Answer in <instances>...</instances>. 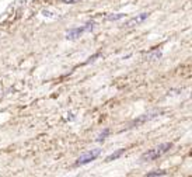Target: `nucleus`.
Segmentation results:
<instances>
[{
	"instance_id": "1a4fd4ad",
	"label": "nucleus",
	"mask_w": 192,
	"mask_h": 177,
	"mask_svg": "<svg viewBox=\"0 0 192 177\" xmlns=\"http://www.w3.org/2000/svg\"><path fill=\"white\" fill-rule=\"evenodd\" d=\"M167 173L165 172H150V173H147V177H154V176H165Z\"/></svg>"
},
{
	"instance_id": "20e7f679",
	"label": "nucleus",
	"mask_w": 192,
	"mask_h": 177,
	"mask_svg": "<svg viewBox=\"0 0 192 177\" xmlns=\"http://www.w3.org/2000/svg\"><path fill=\"white\" fill-rule=\"evenodd\" d=\"M149 17V14L147 13H142L140 16H138V17H133L132 20H129L128 23H126V25L128 27H132V25H138V24H140V23H143L144 20Z\"/></svg>"
},
{
	"instance_id": "f03ea898",
	"label": "nucleus",
	"mask_w": 192,
	"mask_h": 177,
	"mask_svg": "<svg viewBox=\"0 0 192 177\" xmlns=\"http://www.w3.org/2000/svg\"><path fill=\"white\" fill-rule=\"evenodd\" d=\"M93 27H94V23H87L86 27L69 30V31L66 32V38H67V39H76V38H79L84 31H90V30H93Z\"/></svg>"
},
{
	"instance_id": "423d86ee",
	"label": "nucleus",
	"mask_w": 192,
	"mask_h": 177,
	"mask_svg": "<svg viewBox=\"0 0 192 177\" xmlns=\"http://www.w3.org/2000/svg\"><path fill=\"white\" fill-rule=\"evenodd\" d=\"M125 153V149H119V150H116V152H114L112 155H110L107 159H105V162H112L115 160V159H118V158H121L122 155Z\"/></svg>"
},
{
	"instance_id": "7ed1b4c3",
	"label": "nucleus",
	"mask_w": 192,
	"mask_h": 177,
	"mask_svg": "<svg viewBox=\"0 0 192 177\" xmlns=\"http://www.w3.org/2000/svg\"><path fill=\"white\" fill-rule=\"evenodd\" d=\"M100 149H91L90 152H87V153H84V155H81L80 158L77 159V162L74 163L76 166H81V164H86V163H90V162H93L96 159L97 156L100 155Z\"/></svg>"
},
{
	"instance_id": "9d476101",
	"label": "nucleus",
	"mask_w": 192,
	"mask_h": 177,
	"mask_svg": "<svg viewBox=\"0 0 192 177\" xmlns=\"http://www.w3.org/2000/svg\"><path fill=\"white\" fill-rule=\"evenodd\" d=\"M76 1H79V0H63V3H67V4L69 3L72 4V3H76Z\"/></svg>"
},
{
	"instance_id": "0eeeda50",
	"label": "nucleus",
	"mask_w": 192,
	"mask_h": 177,
	"mask_svg": "<svg viewBox=\"0 0 192 177\" xmlns=\"http://www.w3.org/2000/svg\"><path fill=\"white\" fill-rule=\"evenodd\" d=\"M108 134H110V129H108V128H105L104 131H102V132H101V134H100V135H98L97 141H100V142H101V141H104V139H105V138L108 136Z\"/></svg>"
},
{
	"instance_id": "f257e3e1",
	"label": "nucleus",
	"mask_w": 192,
	"mask_h": 177,
	"mask_svg": "<svg viewBox=\"0 0 192 177\" xmlns=\"http://www.w3.org/2000/svg\"><path fill=\"white\" fill-rule=\"evenodd\" d=\"M171 148H173V144H171V142H165V144H161V145H159L157 148H154V149H151V150H149V152L143 153L140 159H142L143 162L154 160V159L160 158L161 155L167 153V152H168Z\"/></svg>"
},
{
	"instance_id": "6e6552de",
	"label": "nucleus",
	"mask_w": 192,
	"mask_h": 177,
	"mask_svg": "<svg viewBox=\"0 0 192 177\" xmlns=\"http://www.w3.org/2000/svg\"><path fill=\"white\" fill-rule=\"evenodd\" d=\"M125 17V14H111V16L107 17V20H110V21H116V20H121V18H124Z\"/></svg>"
},
{
	"instance_id": "39448f33",
	"label": "nucleus",
	"mask_w": 192,
	"mask_h": 177,
	"mask_svg": "<svg viewBox=\"0 0 192 177\" xmlns=\"http://www.w3.org/2000/svg\"><path fill=\"white\" fill-rule=\"evenodd\" d=\"M156 117V114H146L143 117H140V118H138V120H135L130 125H140V124H143L146 121H149V120H151V118H154Z\"/></svg>"
}]
</instances>
